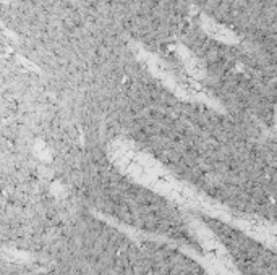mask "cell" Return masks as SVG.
<instances>
[{"label": "cell", "instance_id": "7a4b0ae2", "mask_svg": "<svg viewBox=\"0 0 277 275\" xmlns=\"http://www.w3.org/2000/svg\"><path fill=\"white\" fill-rule=\"evenodd\" d=\"M204 29H206L211 36L217 37V39H229V32H227L222 26H219L217 23H214L211 20L204 21Z\"/></svg>", "mask_w": 277, "mask_h": 275}, {"label": "cell", "instance_id": "6da1fadb", "mask_svg": "<svg viewBox=\"0 0 277 275\" xmlns=\"http://www.w3.org/2000/svg\"><path fill=\"white\" fill-rule=\"evenodd\" d=\"M184 62H185L186 70L190 71L193 76H196V78H201V76L204 75V68H203L201 62H199L198 58L193 57V55L185 54V60H184Z\"/></svg>", "mask_w": 277, "mask_h": 275}]
</instances>
